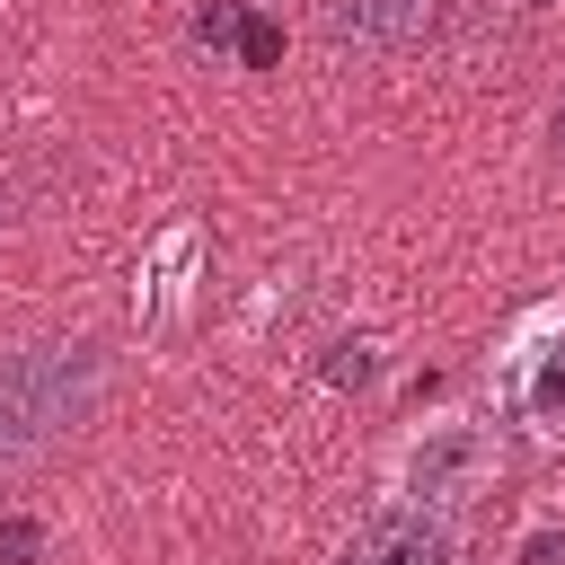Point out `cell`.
<instances>
[{
	"label": "cell",
	"instance_id": "obj_1",
	"mask_svg": "<svg viewBox=\"0 0 565 565\" xmlns=\"http://www.w3.org/2000/svg\"><path fill=\"white\" fill-rule=\"evenodd\" d=\"M115 388V353L97 335H44V344H9L0 353V477L35 468L44 450H62L71 433L97 424Z\"/></svg>",
	"mask_w": 565,
	"mask_h": 565
},
{
	"label": "cell",
	"instance_id": "obj_2",
	"mask_svg": "<svg viewBox=\"0 0 565 565\" xmlns=\"http://www.w3.org/2000/svg\"><path fill=\"white\" fill-rule=\"evenodd\" d=\"M494 468H503V441H494L486 415H433L388 459L397 494H424V503H477L494 486Z\"/></svg>",
	"mask_w": 565,
	"mask_h": 565
},
{
	"label": "cell",
	"instance_id": "obj_3",
	"mask_svg": "<svg viewBox=\"0 0 565 565\" xmlns=\"http://www.w3.org/2000/svg\"><path fill=\"white\" fill-rule=\"evenodd\" d=\"M494 388L512 397V415H521L547 450H565V300H539V309L503 335Z\"/></svg>",
	"mask_w": 565,
	"mask_h": 565
},
{
	"label": "cell",
	"instance_id": "obj_4",
	"mask_svg": "<svg viewBox=\"0 0 565 565\" xmlns=\"http://www.w3.org/2000/svg\"><path fill=\"white\" fill-rule=\"evenodd\" d=\"M335 565H468V530L459 503H424V494H388L362 512V530L344 539Z\"/></svg>",
	"mask_w": 565,
	"mask_h": 565
},
{
	"label": "cell",
	"instance_id": "obj_5",
	"mask_svg": "<svg viewBox=\"0 0 565 565\" xmlns=\"http://www.w3.org/2000/svg\"><path fill=\"white\" fill-rule=\"evenodd\" d=\"M441 0H327V35L353 53H415L441 35Z\"/></svg>",
	"mask_w": 565,
	"mask_h": 565
},
{
	"label": "cell",
	"instance_id": "obj_6",
	"mask_svg": "<svg viewBox=\"0 0 565 565\" xmlns=\"http://www.w3.org/2000/svg\"><path fill=\"white\" fill-rule=\"evenodd\" d=\"M194 265H203V221H168V230L150 238L141 274H132V318H141V327H168V318L185 309V291H194Z\"/></svg>",
	"mask_w": 565,
	"mask_h": 565
},
{
	"label": "cell",
	"instance_id": "obj_7",
	"mask_svg": "<svg viewBox=\"0 0 565 565\" xmlns=\"http://www.w3.org/2000/svg\"><path fill=\"white\" fill-rule=\"evenodd\" d=\"M318 380L327 388H371L380 380V344L371 335H327L318 344Z\"/></svg>",
	"mask_w": 565,
	"mask_h": 565
},
{
	"label": "cell",
	"instance_id": "obj_8",
	"mask_svg": "<svg viewBox=\"0 0 565 565\" xmlns=\"http://www.w3.org/2000/svg\"><path fill=\"white\" fill-rule=\"evenodd\" d=\"M238 18H247V0H194V44L203 53H238Z\"/></svg>",
	"mask_w": 565,
	"mask_h": 565
},
{
	"label": "cell",
	"instance_id": "obj_9",
	"mask_svg": "<svg viewBox=\"0 0 565 565\" xmlns=\"http://www.w3.org/2000/svg\"><path fill=\"white\" fill-rule=\"evenodd\" d=\"M238 62H247V71H282V26H274L265 9L238 18Z\"/></svg>",
	"mask_w": 565,
	"mask_h": 565
},
{
	"label": "cell",
	"instance_id": "obj_10",
	"mask_svg": "<svg viewBox=\"0 0 565 565\" xmlns=\"http://www.w3.org/2000/svg\"><path fill=\"white\" fill-rule=\"evenodd\" d=\"M0 565H44V521L35 512H0Z\"/></svg>",
	"mask_w": 565,
	"mask_h": 565
},
{
	"label": "cell",
	"instance_id": "obj_11",
	"mask_svg": "<svg viewBox=\"0 0 565 565\" xmlns=\"http://www.w3.org/2000/svg\"><path fill=\"white\" fill-rule=\"evenodd\" d=\"M512 565H565V521H539V530L512 547Z\"/></svg>",
	"mask_w": 565,
	"mask_h": 565
},
{
	"label": "cell",
	"instance_id": "obj_12",
	"mask_svg": "<svg viewBox=\"0 0 565 565\" xmlns=\"http://www.w3.org/2000/svg\"><path fill=\"white\" fill-rule=\"evenodd\" d=\"M512 9H547V0H512Z\"/></svg>",
	"mask_w": 565,
	"mask_h": 565
},
{
	"label": "cell",
	"instance_id": "obj_13",
	"mask_svg": "<svg viewBox=\"0 0 565 565\" xmlns=\"http://www.w3.org/2000/svg\"><path fill=\"white\" fill-rule=\"evenodd\" d=\"M556 150H565V115H556Z\"/></svg>",
	"mask_w": 565,
	"mask_h": 565
}]
</instances>
